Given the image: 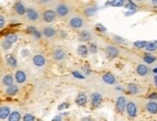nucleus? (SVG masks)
Here are the masks:
<instances>
[{
	"label": "nucleus",
	"mask_w": 157,
	"mask_h": 121,
	"mask_svg": "<svg viewBox=\"0 0 157 121\" xmlns=\"http://www.w3.org/2000/svg\"><path fill=\"white\" fill-rule=\"evenodd\" d=\"M126 111H127V114L130 117H136L137 116V108H136V105L133 102L127 103V106H126Z\"/></svg>",
	"instance_id": "obj_1"
},
{
	"label": "nucleus",
	"mask_w": 157,
	"mask_h": 121,
	"mask_svg": "<svg viewBox=\"0 0 157 121\" xmlns=\"http://www.w3.org/2000/svg\"><path fill=\"white\" fill-rule=\"evenodd\" d=\"M69 24H70V26L72 28L78 29V28H81V27L83 25V20H81L80 17H74L70 20Z\"/></svg>",
	"instance_id": "obj_2"
},
{
	"label": "nucleus",
	"mask_w": 157,
	"mask_h": 121,
	"mask_svg": "<svg viewBox=\"0 0 157 121\" xmlns=\"http://www.w3.org/2000/svg\"><path fill=\"white\" fill-rule=\"evenodd\" d=\"M32 62L36 67H43V66L46 64V59H45V57L43 55H41V54H37V55L33 57Z\"/></svg>",
	"instance_id": "obj_3"
},
{
	"label": "nucleus",
	"mask_w": 157,
	"mask_h": 121,
	"mask_svg": "<svg viewBox=\"0 0 157 121\" xmlns=\"http://www.w3.org/2000/svg\"><path fill=\"white\" fill-rule=\"evenodd\" d=\"M56 14L59 17H65L69 14V8L65 4H58L56 6Z\"/></svg>",
	"instance_id": "obj_4"
},
{
	"label": "nucleus",
	"mask_w": 157,
	"mask_h": 121,
	"mask_svg": "<svg viewBox=\"0 0 157 121\" xmlns=\"http://www.w3.org/2000/svg\"><path fill=\"white\" fill-rule=\"evenodd\" d=\"M126 106H127V103H126L124 97H118L116 100V110L119 113H123L126 108Z\"/></svg>",
	"instance_id": "obj_5"
},
{
	"label": "nucleus",
	"mask_w": 157,
	"mask_h": 121,
	"mask_svg": "<svg viewBox=\"0 0 157 121\" xmlns=\"http://www.w3.org/2000/svg\"><path fill=\"white\" fill-rule=\"evenodd\" d=\"M106 52H107V55L109 58L113 59V58H116V57L118 55V50L114 47V46H109L107 47V50H106Z\"/></svg>",
	"instance_id": "obj_6"
},
{
	"label": "nucleus",
	"mask_w": 157,
	"mask_h": 121,
	"mask_svg": "<svg viewBox=\"0 0 157 121\" xmlns=\"http://www.w3.org/2000/svg\"><path fill=\"white\" fill-rule=\"evenodd\" d=\"M55 12L53 10H47L44 13V20L46 22H52L55 20Z\"/></svg>",
	"instance_id": "obj_7"
},
{
	"label": "nucleus",
	"mask_w": 157,
	"mask_h": 121,
	"mask_svg": "<svg viewBox=\"0 0 157 121\" xmlns=\"http://www.w3.org/2000/svg\"><path fill=\"white\" fill-rule=\"evenodd\" d=\"M102 80H103L104 83L108 84H114V81H116V78L111 73H106V74L103 75V77H102Z\"/></svg>",
	"instance_id": "obj_8"
},
{
	"label": "nucleus",
	"mask_w": 157,
	"mask_h": 121,
	"mask_svg": "<svg viewBox=\"0 0 157 121\" xmlns=\"http://www.w3.org/2000/svg\"><path fill=\"white\" fill-rule=\"evenodd\" d=\"M66 56V52L61 48H57V50H54L53 52V58L55 60H62L64 59Z\"/></svg>",
	"instance_id": "obj_9"
},
{
	"label": "nucleus",
	"mask_w": 157,
	"mask_h": 121,
	"mask_svg": "<svg viewBox=\"0 0 157 121\" xmlns=\"http://www.w3.org/2000/svg\"><path fill=\"white\" fill-rule=\"evenodd\" d=\"M146 110L149 113L156 114L157 113V103L156 102H149L146 104Z\"/></svg>",
	"instance_id": "obj_10"
},
{
	"label": "nucleus",
	"mask_w": 157,
	"mask_h": 121,
	"mask_svg": "<svg viewBox=\"0 0 157 121\" xmlns=\"http://www.w3.org/2000/svg\"><path fill=\"white\" fill-rule=\"evenodd\" d=\"M26 15H27V17H28L30 20H37L39 17L37 11H35L34 9H28V10H26Z\"/></svg>",
	"instance_id": "obj_11"
},
{
	"label": "nucleus",
	"mask_w": 157,
	"mask_h": 121,
	"mask_svg": "<svg viewBox=\"0 0 157 121\" xmlns=\"http://www.w3.org/2000/svg\"><path fill=\"white\" fill-rule=\"evenodd\" d=\"M86 102H87L86 95L84 94V93H80L76 99V104L78 106H83L86 104Z\"/></svg>",
	"instance_id": "obj_12"
},
{
	"label": "nucleus",
	"mask_w": 157,
	"mask_h": 121,
	"mask_svg": "<svg viewBox=\"0 0 157 121\" xmlns=\"http://www.w3.org/2000/svg\"><path fill=\"white\" fill-rule=\"evenodd\" d=\"M15 10H16L17 14L19 15H25L26 13V10H25V7L23 6V4L22 2H17L16 4H15Z\"/></svg>",
	"instance_id": "obj_13"
},
{
	"label": "nucleus",
	"mask_w": 157,
	"mask_h": 121,
	"mask_svg": "<svg viewBox=\"0 0 157 121\" xmlns=\"http://www.w3.org/2000/svg\"><path fill=\"white\" fill-rule=\"evenodd\" d=\"M137 73L139 76H142V77H144V76L147 75L149 73V69H147L146 65L144 64H140L137 67Z\"/></svg>",
	"instance_id": "obj_14"
},
{
	"label": "nucleus",
	"mask_w": 157,
	"mask_h": 121,
	"mask_svg": "<svg viewBox=\"0 0 157 121\" xmlns=\"http://www.w3.org/2000/svg\"><path fill=\"white\" fill-rule=\"evenodd\" d=\"M10 114H11L10 108H9L8 107H6V106L1 107V108H0V118L5 119V118H7V117H9Z\"/></svg>",
	"instance_id": "obj_15"
},
{
	"label": "nucleus",
	"mask_w": 157,
	"mask_h": 121,
	"mask_svg": "<svg viewBox=\"0 0 157 121\" xmlns=\"http://www.w3.org/2000/svg\"><path fill=\"white\" fill-rule=\"evenodd\" d=\"M15 78H16V80H17L18 83H23L26 80V76L22 71H18L16 73Z\"/></svg>",
	"instance_id": "obj_16"
},
{
	"label": "nucleus",
	"mask_w": 157,
	"mask_h": 121,
	"mask_svg": "<svg viewBox=\"0 0 157 121\" xmlns=\"http://www.w3.org/2000/svg\"><path fill=\"white\" fill-rule=\"evenodd\" d=\"M6 57V61H7V63L9 65L11 66V67H17V59L15 58V56L13 55V54H7V55L5 56Z\"/></svg>",
	"instance_id": "obj_17"
},
{
	"label": "nucleus",
	"mask_w": 157,
	"mask_h": 121,
	"mask_svg": "<svg viewBox=\"0 0 157 121\" xmlns=\"http://www.w3.org/2000/svg\"><path fill=\"white\" fill-rule=\"evenodd\" d=\"M102 102V96L99 93H93L91 95V103L93 106H98Z\"/></svg>",
	"instance_id": "obj_18"
},
{
	"label": "nucleus",
	"mask_w": 157,
	"mask_h": 121,
	"mask_svg": "<svg viewBox=\"0 0 157 121\" xmlns=\"http://www.w3.org/2000/svg\"><path fill=\"white\" fill-rule=\"evenodd\" d=\"M2 83L4 85L6 86H10V85H13V83H14V78L13 77H12L11 75H6L3 77L2 78Z\"/></svg>",
	"instance_id": "obj_19"
},
{
	"label": "nucleus",
	"mask_w": 157,
	"mask_h": 121,
	"mask_svg": "<svg viewBox=\"0 0 157 121\" xmlns=\"http://www.w3.org/2000/svg\"><path fill=\"white\" fill-rule=\"evenodd\" d=\"M43 35L47 38L53 37V36L55 35V30L52 28V27H46V28L43 30Z\"/></svg>",
	"instance_id": "obj_20"
},
{
	"label": "nucleus",
	"mask_w": 157,
	"mask_h": 121,
	"mask_svg": "<svg viewBox=\"0 0 157 121\" xmlns=\"http://www.w3.org/2000/svg\"><path fill=\"white\" fill-rule=\"evenodd\" d=\"M87 53H88V50H87V48L84 45H81V46L78 47V54L80 56L86 57Z\"/></svg>",
	"instance_id": "obj_21"
},
{
	"label": "nucleus",
	"mask_w": 157,
	"mask_h": 121,
	"mask_svg": "<svg viewBox=\"0 0 157 121\" xmlns=\"http://www.w3.org/2000/svg\"><path fill=\"white\" fill-rule=\"evenodd\" d=\"M26 31L29 32V33H31V34L34 36V37H36V38H38V39L41 38V33L39 32L34 26H28L26 28Z\"/></svg>",
	"instance_id": "obj_22"
},
{
	"label": "nucleus",
	"mask_w": 157,
	"mask_h": 121,
	"mask_svg": "<svg viewBox=\"0 0 157 121\" xmlns=\"http://www.w3.org/2000/svg\"><path fill=\"white\" fill-rule=\"evenodd\" d=\"M18 91H19V88H18L16 85H10L7 89H6V93H7V95H9V96L16 95Z\"/></svg>",
	"instance_id": "obj_23"
},
{
	"label": "nucleus",
	"mask_w": 157,
	"mask_h": 121,
	"mask_svg": "<svg viewBox=\"0 0 157 121\" xmlns=\"http://www.w3.org/2000/svg\"><path fill=\"white\" fill-rule=\"evenodd\" d=\"M146 50L147 51H150V52H152V51H155L157 50V43L156 42H147L146 46Z\"/></svg>",
	"instance_id": "obj_24"
},
{
	"label": "nucleus",
	"mask_w": 157,
	"mask_h": 121,
	"mask_svg": "<svg viewBox=\"0 0 157 121\" xmlns=\"http://www.w3.org/2000/svg\"><path fill=\"white\" fill-rule=\"evenodd\" d=\"M20 113L19 111H13L9 115V121H20Z\"/></svg>",
	"instance_id": "obj_25"
},
{
	"label": "nucleus",
	"mask_w": 157,
	"mask_h": 121,
	"mask_svg": "<svg viewBox=\"0 0 157 121\" xmlns=\"http://www.w3.org/2000/svg\"><path fill=\"white\" fill-rule=\"evenodd\" d=\"M90 38H91V36H90V33L87 32V31L81 32L80 36H78V39H80L81 41H89Z\"/></svg>",
	"instance_id": "obj_26"
},
{
	"label": "nucleus",
	"mask_w": 157,
	"mask_h": 121,
	"mask_svg": "<svg viewBox=\"0 0 157 121\" xmlns=\"http://www.w3.org/2000/svg\"><path fill=\"white\" fill-rule=\"evenodd\" d=\"M144 61L146 63V64H152L156 61V57L153 55H150V54H147V55L144 56Z\"/></svg>",
	"instance_id": "obj_27"
},
{
	"label": "nucleus",
	"mask_w": 157,
	"mask_h": 121,
	"mask_svg": "<svg viewBox=\"0 0 157 121\" xmlns=\"http://www.w3.org/2000/svg\"><path fill=\"white\" fill-rule=\"evenodd\" d=\"M5 39L8 40L9 42H11L12 44H14V43H16L18 40V36L15 34V33H9L8 35H6Z\"/></svg>",
	"instance_id": "obj_28"
},
{
	"label": "nucleus",
	"mask_w": 157,
	"mask_h": 121,
	"mask_svg": "<svg viewBox=\"0 0 157 121\" xmlns=\"http://www.w3.org/2000/svg\"><path fill=\"white\" fill-rule=\"evenodd\" d=\"M127 89L128 92L131 93V94H137L138 93V86L135 83H129Z\"/></svg>",
	"instance_id": "obj_29"
},
{
	"label": "nucleus",
	"mask_w": 157,
	"mask_h": 121,
	"mask_svg": "<svg viewBox=\"0 0 157 121\" xmlns=\"http://www.w3.org/2000/svg\"><path fill=\"white\" fill-rule=\"evenodd\" d=\"M147 42L146 41H137L134 43V47L137 48H144L146 46Z\"/></svg>",
	"instance_id": "obj_30"
},
{
	"label": "nucleus",
	"mask_w": 157,
	"mask_h": 121,
	"mask_svg": "<svg viewBox=\"0 0 157 121\" xmlns=\"http://www.w3.org/2000/svg\"><path fill=\"white\" fill-rule=\"evenodd\" d=\"M96 13V9L95 8H86L84 10V15L86 17H91Z\"/></svg>",
	"instance_id": "obj_31"
},
{
	"label": "nucleus",
	"mask_w": 157,
	"mask_h": 121,
	"mask_svg": "<svg viewBox=\"0 0 157 121\" xmlns=\"http://www.w3.org/2000/svg\"><path fill=\"white\" fill-rule=\"evenodd\" d=\"M111 6H114V7H120V6L123 5V3H124V0H113V1L109 2Z\"/></svg>",
	"instance_id": "obj_32"
},
{
	"label": "nucleus",
	"mask_w": 157,
	"mask_h": 121,
	"mask_svg": "<svg viewBox=\"0 0 157 121\" xmlns=\"http://www.w3.org/2000/svg\"><path fill=\"white\" fill-rule=\"evenodd\" d=\"M12 45H13V44H12L11 42H9L8 40H6V39H5V40L2 42V48H3V50H10V48H11Z\"/></svg>",
	"instance_id": "obj_33"
},
{
	"label": "nucleus",
	"mask_w": 157,
	"mask_h": 121,
	"mask_svg": "<svg viewBox=\"0 0 157 121\" xmlns=\"http://www.w3.org/2000/svg\"><path fill=\"white\" fill-rule=\"evenodd\" d=\"M125 7L127 8L129 11H132V12H136V10H137V7H136V5L134 4V3H132V2H129L128 4H126Z\"/></svg>",
	"instance_id": "obj_34"
},
{
	"label": "nucleus",
	"mask_w": 157,
	"mask_h": 121,
	"mask_svg": "<svg viewBox=\"0 0 157 121\" xmlns=\"http://www.w3.org/2000/svg\"><path fill=\"white\" fill-rule=\"evenodd\" d=\"M72 75H73V77H74V78H78V80H83V78H84V76H83V75H81V73H80V72H78V71L72 72Z\"/></svg>",
	"instance_id": "obj_35"
},
{
	"label": "nucleus",
	"mask_w": 157,
	"mask_h": 121,
	"mask_svg": "<svg viewBox=\"0 0 157 121\" xmlns=\"http://www.w3.org/2000/svg\"><path fill=\"white\" fill-rule=\"evenodd\" d=\"M23 121H34L35 120V117L31 115V114H29V113H26L25 116H23V118H22Z\"/></svg>",
	"instance_id": "obj_36"
},
{
	"label": "nucleus",
	"mask_w": 157,
	"mask_h": 121,
	"mask_svg": "<svg viewBox=\"0 0 157 121\" xmlns=\"http://www.w3.org/2000/svg\"><path fill=\"white\" fill-rule=\"evenodd\" d=\"M96 29H97L98 31H101V32H106V31H107L106 27L104 25H102L101 23H98L97 25H96Z\"/></svg>",
	"instance_id": "obj_37"
},
{
	"label": "nucleus",
	"mask_w": 157,
	"mask_h": 121,
	"mask_svg": "<svg viewBox=\"0 0 157 121\" xmlns=\"http://www.w3.org/2000/svg\"><path fill=\"white\" fill-rule=\"evenodd\" d=\"M69 107V104L68 103H62L61 105H59L58 106V111H63V110H65V108H67Z\"/></svg>",
	"instance_id": "obj_38"
},
{
	"label": "nucleus",
	"mask_w": 157,
	"mask_h": 121,
	"mask_svg": "<svg viewBox=\"0 0 157 121\" xmlns=\"http://www.w3.org/2000/svg\"><path fill=\"white\" fill-rule=\"evenodd\" d=\"M96 50H97V48H96V46H95L94 44H91V45H90V48H89L90 52L95 53V52H96Z\"/></svg>",
	"instance_id": "obj_39"
},
{
	"label": "nucleus",
	"mask_w": 157,
	"mask_h": 121,
	"mask_svg": "<svg viewBox=\"0 0 157 121\" xmlns=\"http://www.w3.org/2000/svg\"><path fill=\"white\" fill-rule=\"evenodd\" d=\"M4 23H5V19L3 16H0V27L3 28L4 27Z\"/></svg>",
	"instance_id": "obj_40"
},
{
	"label": "nucleus",
	"mask_w": 157,
	"mask_h": 121,
	"mask_svg": "<svg viewBox=\"0 0 157 121\" xmlns=\"http://www.w3.org/2000/svg\"><path fill=\"white\" fill-rule=\"evenodd\" d=\"M149 99H150V100H157V93H151V94L149 96Z\"/></svg>",
	"instance_id": "obj_41"
},
{
	"label": "nucleus",
	"mask_w": 157,
	"mask_h": 121,
	"mask_svg": "<svg viewBox=\"0 0 157 121\" xmlns=\"http://www.w3.org/2000/svg\"><path fill=\"white\" fill-rule=\"evenodd\" d=\"M114 39H116V43H123V40H122V39L121 38H119V37H117V36H114Z\"/></svg>",
	"instance_id": "obj_42"
},
{
	"label": "nucleus",
	"mask_w": 157,
	"mask_h": 121,
	"mask_svg": "<svg viewBox=\"0 0 157 121\" xmlns=\"http://www.w3.org/2000/svg\"><path fill=\"white\" fill-rule=\"evenodd\" d=\"M151 5L157 9V0H151Z\"/></svg>",
	"instance_id": "obj_43"
},
{
	"label": "nucleus",
	"mask_w": 157,
	"mask_h": 121,
	"mask_svg": "<svg viewBox=\"0 0 157 121\" xmlns=\"http://www.w3.org/2000/svg\"><path fill=\"white\" fill-rule=\"evenodd\" d=\"M53 120V121H60V120H61V116H59V115L54 116Z\"/></svg>",
	"instance_id": "obj_44"
},
{
	"label": "nucleus",
	"mask_w": 157,
	"mask_h": 121,
	"mask_svg": "<svg viewBox=\"0 0 157 121\" xmlns=\"http://www.w3.org/2000/svg\"><path fill=\"white\" fill-rule=\"evenodd\" d=\"M27 54H29V51H26V50H22V55L25 56V55H27Z\"/></svg>",
	"instance_id": "obj_45"
},
{
	"label": "nucleus",
	"mask_w": 157,
	"mask_h": 121,
	"mask_svg": "<svg viewBox=\"0 0 157 121\" xmlns=\"http://www.w3.org/2000/svg\"><path fill=\"white\" fill-rule=\"evenodd\" d=\"M154 83H155V85L157 86V75L154 77Z\"/></svg>",
	"instance_id": "obj_46"
},
{
	"label": "nucleus",
	"mask_w": 157,
	"mask_h": 121,
	"mask_svg": "<svg viewBox=\"0 0 157 121\" xmlns=\"http://www.w3.org/2000/svg\"><path fill=\"white\" fill-rule=\"evenodd\" d=\"M152 72L154 73V74H156V75H157V68H154V69H153Z\"/></svg>",
	"instance_id": "obj_47"
},
{
	"label": "nucleus",
	"mask_w": 157,
	"mask_h": 121,
	"mask_svg": "<svg viewBox=\"0 0 157 121\" xmlns=\"http://www.w3.org/2000/svg\"><path fill=\"white\" fill-rule=\"evenodd\" d=\"M136 1H142V0H136Z\"/></svg>",
	"instance_id": "obj_48"
}]
</instances>
